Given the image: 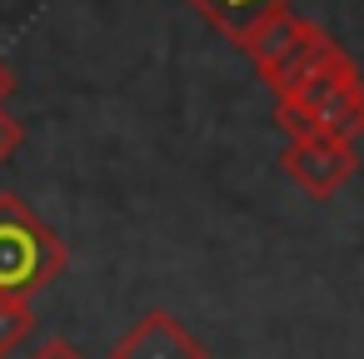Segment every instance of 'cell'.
I'll return each mask as SVG.
<instances>
[{
    "label": "cell",
    "instance_id": "cell-1",
    "mask_svg": "<svg viewBox=\"0 0 364 359\" xmlns=\"http://www.w3.org/2000/svg\"><path fill=\"white\" fill-rule=\"evenodd\" d=\"M70 264L65 240L21 200V195H0V294L11 299H36L50 289Z\"/></svg>",
    "mask_w": 364,
    "mask_h": 359
},
{
    "label": "cell",
    "instance_id": "cell-2",
    "mask_svg": "<svg viewBox=\"0 0 364 359\" xmlns=\"http://www.w3.org/2000/svg\"><path fill=\"white\" fill-rule=\"evenodd\" d=\"M274 125L289 140H304V135L354 140L364 130V80H359V65L344 55L319 80H309L304 90L274 100Z\"/></svg>",
    "mask_w": 364,
    "mask_h": 359
},
{
    "label": "cell",
    "instance_id": "cell-3",
    "mask_svg": "<svg viewBox=\"0 0 364 359\" xmlns=\"http://www.w3.org/2000/svg\"><path fill=\"white\" fill-rule=\"evenodd\" d=\"M279 165L284 175L314 195V200H329L349 185V175L359 170V155H354V140H334V135H304V140H289L279 150Z\"/></svg>",
    "mask_w": 364,
    "mask_h": 359
},
{
    "label": "cell",
    "instance_id": "cell-4",
    "mask_svg": "<svg viewBox=\"0 0 364 359\" xmlns=\"http://www.w3.org/2000/svg\"><path fill=\"white\" fill-rule=\"evenodd\" d=\"M324 31L314 26V21H304V16H294V11H279V16H264L245 41H240V50L255 60V70H259V80L269 85L274 75H284L314 41H319Z\"/></svg>",
    "mask_w": 364,
    "mask_h": 359
},
{
    "label": "cell",
    "instance_id": "cell-5",
    "mask_svg": "<svg viewBox=\"0 0 364 359\" xmlns=\"http://www.w3.org/2000/svg\"><path fill=\"white\" fill-rule=\"evenodd\" d=\"M110 359H210V344L190 334L170 309H150L110 344Z\"/></svg>",
    "mask_w": 364,
    "mask_h": 359
},
{
    "label": "cell",
    "instance_id": "cell-6",
    "mask_svg": "<svg viewBox=\"0 0 364 359\" xmlns=\"http://www.w3.org/2000/svg\"><path fill=\"white\" fill-rule=\"evenodd\" d=\"M190 11H200L220 36H230L235 45L264 21V16H279V11H294V0H185Z\"/></svg>",
    "mask_w": 364,
    "mask_h": 359
},
{
    "label": "cell",
    "instance_id": "cell-7",
    "mask_svg": "<svg viewBox=\"0 0 364 359\" xmlns=\"http://www.w3.org/2000/svg\"><path fill=\"white\" fill-rule=\"evenodd\" d=\"M344 55H349V50H344V45H339L334 36H319V41H314V45H309V50H304V55H299V60H294L289 70H284V75H274V80H269L274 100H284V95L304 90L309 80H319V75H324V70H329L334 60H344Z\"/></svg>",
    "mask_w": 364,
    "mask_h": 359
},
{
    "label": "cell",
    "instance_id": "cell-8",
    "mask_svg": "<svg viewBox=\"0 0 364 359\" xmlns=\"http://www.w3.org/2000/svg\"><path fill=\"white\" fill-rule=\"evenodd\" d=\"M36 329V309L31 299H11V294H0V359L16 354Z\"/></svg>",
    "mask_w": 364,
    "mask_h": 359
},
{
    "label": "cell",
    "instance_id": "cell-9",
    "mask_svg": "<svg viewBox=\"0 0 364 359\" xmlns=\"http://www.w3.org/2000/svg\"><path fill=\"white\" fill-rule=\"evenodd\" d=\"M21 140H26V125H21L6 105H0V165H6V160L21 150Z\"/></svg>",
    "mask_w": 364,
    "mask_h": 359
},
{
    "label": "cell",
    "instance_id": "cell-10",
    "mask_svg": "<svg viewBox=\"0 0 364 359\" xmlns=\"http://www.w3.org/2000/svg\"><path fill=\"white\" fill-rule=\"evenodd\" d=\"M26 359H85V349H75L70 339H60V334H55V339H41Z\"/></svg>",
    "mask_w": 364,
    "mask_h": 359
},
{
    "label": "cell",
    "instance_id": "cell-11",
    "mask_svg": "<svg viewBox=\"0 0 364 359\" xmlns=\"http://www.w3.org/2000/svg\"><path fill=\"white\" fill-rule=\"evenodd\" d=\"M11 95H16V70H11L6 60H0V105H6Z\"/></svg>",
    "mask_w": 364,
    "mask_h": 359
}]
</instances>
